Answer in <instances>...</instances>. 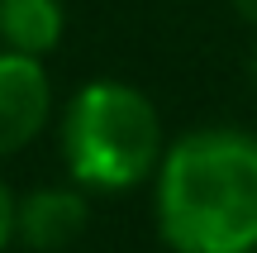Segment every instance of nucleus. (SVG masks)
<instances>
[{
	"label": "nucleus",
	"instance_id": "obj_5",
	"mask_svg": "<svg viewBox=\"0 0 257 253\" xmlns=\"http://www.w3.org/2000/svg\"><path fill=\"white\" fill-rule=\"evenodd\" d=\"M67 10L62 0H0V43L15 53L43 57L62 43Z\"/></svg>",
	"mask_w": 257,
	"mask_h": 253
},
{
	"label": "nucleus",
	"instance_id": "obj_2",
	"mask_svg": "<svg viewBox=\"0 0 257 253\" xmlns=\"http://www.w3.org/2000/svg\"><path fill=\"white\" fill-rule=\"evenodd\" d=\"M157 105L128 81H86L62 110V158L76 187L128 191L162 162Z\"/></svg>",
	"mask_w": 257,
	"mask_h": 253
},
{
	"label": "nucleus",
	"instance_id": "obj_6",
	"mask_svg": "<svg viewBox=\"0 0 257 253\" xmlns=\"http://www.w3.org/2000/svg\"><path fill=\"white\" fill-rule=\"evenodd\" d=\"M15 201H19V196L0 182V253L15 244Z\"/></svg>",
	"mask_w": 257,
	"mask_h": 253
},
{
	"label": "nucleus",
	"instance_id": "obj_4",
	"mask_svg": "<svg viewBox=\"0 0 257 253\" xmlns=\"http://www.w3.org/2000/svg\"><path fill=\"white\" fill-rule=\"evenodd\" d=\"M86 187H38L15 201V244L29 253H62L76 244L91 220V206L81 196Z\"/></svg>",
	"mask_w": 257,
	"mask_h": 253
},
{
	"label": "nucleus",
	"instance_id": "obj_7",
	"mask_svg": "<svg viewBox=\"0 0 257 253\" xmlns=\"http://www.w3.org/2000/svg\"><path fill=\"white\" fill-rule=\"evenodd\" d=\"M233 5H238V15L248 19V24L257 29V0H233Z\"/></svg>",
	"mask_w": 257,
	"mask_h": 253
},
{
	"label": "nucleus",
	"instance_id": "obj_3",
	"mask_svg": "<svg viewBox=\"0 0 257 253\" xmlns=\"http://www.w3.org/2000/svg\"><path fill=\"white\" fill-rule=\"evenodd\" d=\"M53 115V86H48L43 57L0 48V158L29 148Z\"/></svg>",
	"mask_w": 257,
	"mask_h": 253
},
{
	"label": "nucleus",
	"instance_id": "obj_1",
	"mask_svg": "<svg viewBox=\"0 0 257 253\" xmlns=\"http://www.w3.org/2000/svg\"><path fill=\"white\" fill-rule=\"evenodd\" d=\"M157 229L172 253H257V139L195 129L157 162Z\"/></svg>",
	"mask_w": 257,
	"mask_h": 253
},
{
	"label": "nucleus",
	"instance_id": "obj_8",
	"mask_svg": "<svg viewBox=\"0 0 257 253\" xmlns=\"http://www.w3.org/2000/svg\"><path fill=\"white\" fill-rule=\"evenodd\" d=\"M252 76H257V57H252Z\"/></svg>",
	"mask_w": 257,
	"mask_h": 253
}]
</instances>
